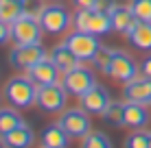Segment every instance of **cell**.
Returning <instances> with one entry per match:
<instances>
[{"label": "cell", "instance_id": "obj_1", "mask_svg": "<svg viewBox=\"0 0 151 148\" xmlns=\"http://www.w3.org/2000/svg\"><path fill=\"white\" fill-rule=\"evenodd\" d=\"M4 98L15 109H29L31 105H35L37 85L31 81V76H13L4 85Z\"/></svg>", "mask_w": 151, "mask_h": 148}, {"label": "cell", "instance_id": "obj_2", "mask_svg": "<svg viewBox=\"0 0 151 148\" xmlns=\"http://www.w3.org/2000/svg\"><path fill=\"white\" fill-rule=\"evenodd\" d=\"M72 24L77 30H86V33H92L96 37L114 30L110 13L99 11V9H77V13L72 15Z\"/></svg>", "mask_w": 151, "mask_h": 148}, {"label": "cell", "instance_id": "obj_3", "mask_svg": "<svg viewBox=\"0 0 151 148\" xmlns=\"http://www.w3.org/2000/svg\"><path fill=\"white\" fill-rule=\"evenodd\" d=\"M37 20H40L42 28H44V33H48V35L66 33L72 22L70 13L61 4H46V7H42V11L37 13Z\"/></svg>", "mask_w": 151, "mask_h": 148}, {"label": "cell", "instance_id": "obj_4", "mask_svg": "<svg viewBox=\"0 0 151 148\" xmlns=\"http://www.w3.org/2000/svg\"><path fill=\"white\" fill-rule=\"evenodd\" d=\"M42 33H44V28H42L37 15L31 13H24L11 24V39L15 44H40Z\"/></svg>", "mask_w": 151, "mask_h": 148}, {"label": "cell", "instance_id": "obj_5", "mask_svg": "<svg viewBox=\"0 0 151 148\" xmlns=\"http://www.w3.org/2000/svg\"><path fill=\"white\" fill-rule=\"evenodd\" d=\"M42 59H46V50L42 44H15V48L9 52V63L15 70H27V72Z\"/></svg>", "mask_w": 151, "mask_h": 148}, {"label": "cell", "instance_id": "obj_6", "mask_svg": "<svg viewBox=\"0 0 151 148\" xmlns=\"http://www.w3.org/2000/svg\"><path fill=\"white\" fill-rule=\"evenodd\" d=\"M61 85H64V89L68 91L70 96L81 98L83 94H88V91L96 85V81H94V74H92L88 68L77 65L75 70H70V72H66L61 76Z\"/></svg>", "mask_w": 151, "mask_h": 148}, {"label": "cell", "instance_id": "obj_7", "mask_svg": "<svg viewBox=\"0 0 151 148\" xmlns=\"http://www.w3.org/2000/svg\"><path fill=\"white\" fill-rule=\"evenodd\" d=\"M66 44L72 52L79 57V61H92L96 57V52L101 50V44H99V37L92 33H86V30H75L66 37Z\"/></svg>", "mask_w": 151, "mask_h": 148}, {"label": "cell", "instance_id": "obj_8", "mask_svg": "<svg viewBox=\"0 0 151 148\" xmlns=\"http://www.w3.org/2000/svg\"><path fill=\"white\" fill-rule=\"evenodd\" d=\"M66 94H68V91L64 89V85H61V83L40 85L35 105H37L44 113H57V111H61L66 107Z\"/></svg>", "mask_w": 151, "mask_h": 148}, {"label": "cell", "instance_id": "obj_9", "mask_svg": "<svg viewBox=\"0 0 151 148\" xmlns=\"http://www.w3.org/2000/svg\"><path fill=\"white\" fill-rule=\"evenodd\" d=\"M107 76L114 79V81H121V83H129L132 79L138 76V65L127 52H123V50H112Z\"/></svg>", "mask_w": 151, "mask_h": 148}, {"label": "cell", "instance_id": "obj_10", "mask_svg": "<svg viewBox=\"0 0 151 148\" xmlns=\"http://www.w3.org/2000/svg\"><path fill=\"white\" fill-rule=\"evenodd\" d=\"M59 124L70 137H86L88 133H90L92 122H90V113H88V111H83V109H68V111L61 113Z\"/></svg>", "mask_w": 151, "mask_h": 148}, {"label": "cell", "instance_id": "obj_11", "mask_svg": "<svg viewBox=\"0 0 151 148\" xmlns=\"http://www.w3.org/2000/svg\"><path fill=\"white\" fill-rule=\"evenodd\" d=\"M81 109L88 111L90 115H103L105 113V109L112 105V98H110V91H107L103 85H94L88 94L81 96Z\"/></svg>", "mask_w": 151, "mask_h": 148}, {"label": "cell", "instance_id": "obj_12", "mask_svg": "<svg viewBox=\"0 0 151 148\" xmlns=\"http://www.w3.org/2000/svg\"><path fill=\"white\" fill-rule=\"evenodd\" d=\"M123 96L127 103L138 105H151V79L149 76H136L129 83H125Z\"/></svg>", "mask_w": 151, "mask_h": 148}, {"label": "cell", "instance_id": "obj_13", "mask_svg": "<svg viewBox=\"0 0 151 148\" xmlns=\"http://www.w3.org/2000/svg\"><path fill=\"white\" fill-rule=\"evenodd\" d=\"M29 76H31V81H33L35 85H55V83H59V76H64L57 70V65L50 61V57H46V59H42L40 63H35L33 68L29 70Z\"/></svg>", "mask_w": 151, "mask_h": 148}, {"label": "cell", "instance_id": "obj_14", "mask_svg": "<svg viewBox=\"0 0 151 148\" xmlns=\"http://www.w3.org/2000/svg\"><path fill=\"white\" fill-rule=\"evenodd\" d=\"M50 61L57 65V70H59L61 74H66V72H70V70H75L77 65L81 63L79 57H77L75 52L68 48V44H57L53 50H50Z\"/></svg>", "mask_w": 151, "mask_h": 148}, {"label": "cell", "instance_id": "obj_15", "mask_svg": "<svg viewBox=\"0 0 151 148\" xmlns=\"http://www.w3.org/2000/svg\"><path fill=\"white\" fill-rule=\"evenodd\" d=\"M110 18H112V26L116 33H125L127 35L129 30L134 28V24L138 22V18L134 15L132 7H125V4H114L112 11H110Z\"/></svg>", "mask_w": 151, "mask_h": 148}, {"label": "cell", "instance_id": "obj_16", "mask_svg": "<svg viewBox=\"0 0 151 148\" xmlns=\"http://www.w3.org/2000/svg\"><path fill=\"white\" fill-rule=\"evenodd\" d=\"M127 42L132 46H136L138 50L149 52V50H151V22L138 20V22L134 24V28L127 33Z\"/></svg>", "mask_w": 151, "mask_h": 148}, {"label": "cell", "instance_id": "obj_17", "mask_svg": "<svg viewBox=\"0 0 151 148\" xmlns=\"http://www.w3.org/2000/svg\"><path fill=\"white\" fill-rule=\"evenodd\" d=\"M2 140L7 142L9 148H31L33 142H35V135H33V129L29 124H20L18 129H13L7 135H2Z\"/></svg>", "mask_w": 151, "mask_h": 148}, {"label": "cell", "instance_id": "obj_18", "mask_svg": "<svg viewBox=\"0 0 151 148\" xmlns=\"http://www.w3.org/2000/svg\"><path fill=\"white\" fill-rule=\"evenodd\" d=\"M147 122H149V113H147V109H145V105L125 103L123 126H129V129H142Z\"/></svg>", "mask_w": 151, "mask_h": 148}, {"label": "cell", "instance_id": "obj_19", "mask_svg": "<svg viewBox=\"0 0 151 148\" xmlns=\"http://www.w3.org/2000/svg\"><path fill=\"white\" fill-rule=\"evenodd\" d=\"M68 133H66L64 129H61V124H53L48 126V129H44V133H42V144L46 148H66L68 146Z\"/></svg>", "mask_w": 151, "mask_h": 148}, {"label": "cell", "instance_id": "obj_20", "mask_svg": "<svg viewBox=\"0 0 151 148\" xmlns=\"http://www.w3.org/2000/svg\"><path fill=\"white\" fill-rule=\"evenodd\" d=\"M24 13H27V9H24L22 0H0V20L13 24Z\"/></svg>", "mask_w": 151, "mask_h": 148}, {"label": "cell", "instance_id": "obj_21", "mask_svg": "<svg viewBox=\"0 0 151 148\" xmlns=\"http://www.w3.org/2000/svg\"><path fill=\"white\" fill-rule=\"evenodd\" d=\"M20 124H24V120L15 109H9V107H2V109H0V137L7 135L9 131L18 129Z\"/></svg>", "mask_w": 151, "mask_h": 148}, {"label": "cell", "instance_id": "obj_22", "mask_svg": "<svg viewBox=\"0 0 151 148\" xmlns=\"http://www.w3.org/2000/svg\"><path fill=\"white\" fill-rule=\"evenodd\" d=\"M123 118H125V105L123 103H112L103 113V120L112 126H123Z\"/></svg>", "mask_w": 151, "mask_h": 148}, {"label": "cell", "instance_id": "obj_23", "mask_svg": "<svg viewBox=\"0 0 151 148\" xmlns=\"http://www.w3.org/2000/svg\"><path fill=\"white\" fill-rule=\"evenodd\" d=\"M81 148H112L110 140L105 133H88L83 137V146Z\"/></svg>", "mask_w": 151, "mask_h": 148}, {"label": "cell", "instance_id": "obj_24", "mask_svg": "<svg viewBox=\"0 0 151 148\" xmlns=\"http://www.w3.org/2000/svg\"><path fill=\"white\" fill-rule=\"evenodd\" d=\"M132 11L138 20L142 22H151V0H132Z\"/></svg>", "mask_w": 151, "mask_h": 148}, {"label": "cell", "instance_id": "obj_25", "mask_svg": "<svg viewBox=\"0 0 151 148\" xmlns=\"http://www.w3.org/2000/svg\"><path fill=\"white\" fill-rule=\"evenodd\" d=\"M125 148H151L149 142V133H142V131H136L125 140Z\"/></svg>", "mask_w": 151, "mask_h": 148}, {"label": "cell", "instance_id": "obj_26", "mask_svg": "<svg viewBox=\"0 0 151 148\" xmlns=\"http://www.w3.org/2000/svg\"><path fill=\"white\" fill-rule=\"evenodd\" d=\"M110 59H112V48H105V46H101V50H99L96 57L92 59V63L96 65V70H101L103 74H107V68H110Z\"/></svg>", "mask_w": 151, "mask_h": 148}, {"label": "cell", "instance_id": "obj_27", "mask_svg": "<svg viewBox=\"0 0 151 148\" xmlns=\"http://www.w3.org/2000/svg\"><path fill=\"white\" fill-rule=\"evenodd\" d=\"M9 39H11V24L4 22V20H0V46L7 44Z\"/></svg>", "mask_w": 151, "mask_h": 148}, {"label": "cell", "instance_id": "obj_28", "mask_svg": "<svg viewBox=\"0 0 151 148\" xmlns=\"http://www.w3.org/2000/svg\"><path fill=\"white\" fill-rule=\"evenodd\" d=\"M140 74H142V76H149V79H151V55L142 59V63H140Z\"/></svg>", "mask_w": 151, "mask_h": 148}, {"label": "cell", "instance_id": "obj_29", "mask_svg": "<svg viewBox=\"0 0 151 148\" xmlns=\"http://www.w3.org/2000/svg\"><path fill=\"white\" fill-rule=\"evenodd\" d=\"M77 4V9H94L99 4V0H72Z\"/></svg>", "mask_w": 151, "mask_h": 148}, {"label": "cell", "instance_id": "obj_30", "mask_svg": "<svg viewBox=\"0 0 151 148\" xmlns=\"http://www.w3.org/2000/svg\"><path fill=\"white\" fill-rule=\"evenodd\" d=\"M0 148H9V146H7V142H4L2 137H0Z\"/></svg>", "mask_w": 151, "mask_h": 148}, {"label": "cell", "instance_id": "obj_31", "mask_svg": "<svg viewBox=\"0 0 151 148\" xmlns=\"http://www.w3.org/2000/svg\"><path fill=\"white\" fill-rule=\"evenodd\" d=\"M149 142H151V133H149Z\"/></svg>", "mask_w": 151, "mask_h": 148}, {"label": "cell", "instance_id": "obj_32", "mask_svg": "<svg viewBox=\"0 0 151 148\" xmlns=\"http://www.w3.org/2000/svg\"><path fill=\"white\" fill-rule=\"evenodd\" d=\"M22 2H24V0H22Z\"/></svg>", "mask_w": 151, "mask_h": 148}, {"label": "cell", "instance_id": "obj_33", "mask_svg": "<svg viewBox=\"0 0 151 148\" xmlns=\"http://www.w3.org/2000/svg\"><path fill=\"white\" fill-rule=\"evenodd\" d=\"M44 148H46V146H44Z\"/></svg>", "mask_w": 151, "mask_h": 148}]
</instances>
